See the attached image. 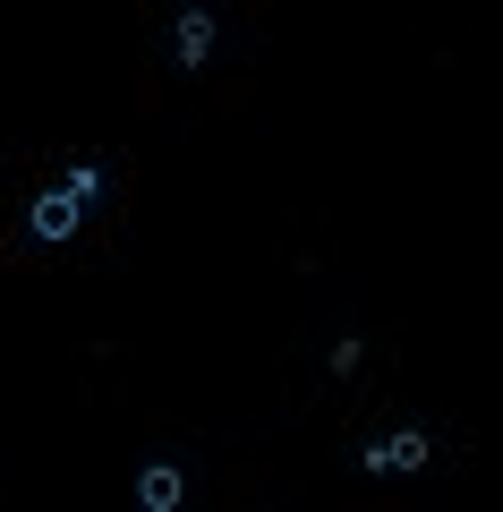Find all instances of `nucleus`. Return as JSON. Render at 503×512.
<instances>
[{"label":"nucleus","instance_id":"obj_1","mask_svg":"<svg viewBox=\"0 0 503 512\" xmlns=\"http://www.w3.org/2000/svg\"><path fill=\"white\" fill-rule=\"evenodd\" d=\"M94 197H103V163H69V171H60V180H52V188L35 197V214H26V231H35L43 248H52V239H69L77 222L94 214Z\"/></svg>","mask_w":503,"mask_h":512},{"label":"nucleus","instance_id":"obj_2","mask_svg":"<svg viewBox=\"0 0 503 512\" xmlns=\"http://www.w3.org/2000/svg\"><path fill=\"white\" fill-rule=\"evenodd\" d=\"M427 461H435V436H427V427H393V436H376V444L359 453V470H367V478H393V470H427Z\"/></svg>","mask_w":503,"mask_h":512},{"label":"nucleus","instance_id":"obj_3","mask_svg":"<svg viewBox=\"0 0 503 512\" xmlns=\"http://www.w3.org/2000/svg\"><path fill=\"white\" fill-rule=\"evenodd\" d=\"M180 461H145L137 470V512H180Z\"/></svg>","mask_w":503,"mask_h":512},{"label":"nucleus","instance_id":"obj_4","mask_svg":"<svg viewBox=\"0 0 503 512\" xmlns=\"http://www.w3.org/2000/svg\"><path fill=\"white\" fill-rule=\"evenodd\" d=\"M205 52H214V9H188L180 18V69H205Z\"/></svg>","mask_w":503,"mask_h":512}]
</instances>
